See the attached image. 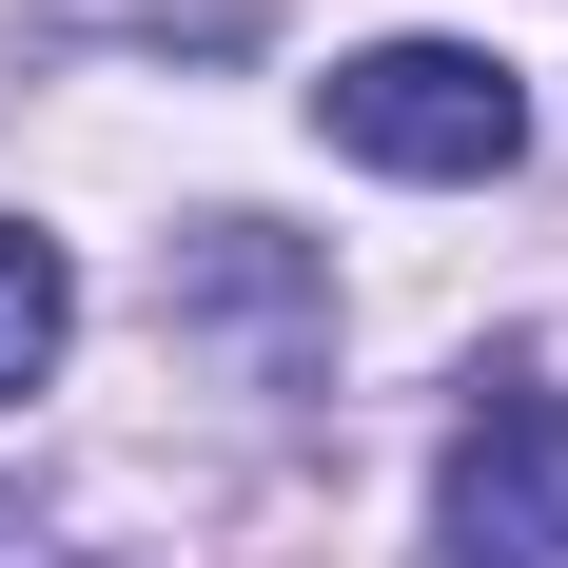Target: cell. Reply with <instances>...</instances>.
Returning a JSON list of instances; mask_svg holds the SVG:
<instances>
[{
  "label": "cell",
  "instance_id": "1",
  "mask_svg": "<svg viewBox=\"0 0 568 568\" xmlns=\"http://www.w3.org/2000/svg\"><path fill=\"white\" fill-rule=\"evenodd\" d=\"M314 138H334L353 176H432V196H470V176L529 158V79L490 40H353L334 79H314Z\"/></svg>",
  "mask_w": 568,
  "mask_h": 568
},
{
  "label": "cell",
  "instance_id": "2",
  "mask_svg": "<svg viewBox=\"0 0 568 568\" xmlns=\"http://www.w3.org/2000/svg\"><path fill=\"white\" fill-rule=\"evenodd\" d=\"M432 568H568V373L490 353L432 452Z\"/></svg>",
  "mask_w": 568,
  "mask_h": 568
},
{
  "label": "cell",
  "instance_id": "3",
  "mask_svg": "<svg viewBox=\"0 0 568 568\" xmlns=\"http://www.w3.org/2000/svg\"><path fill=\"white\" fill-rule=\"evenodd\" d=\"M158 314H176V334H255V393H294V353H314V275H294L255 216H196V235H176Z\"/></svg>",
  "mask_w": 568,
  "mask_h": 568
},
{
  "label": "cell",
  "instance_id": "4",
  "mask_svg": "<svg viewBox=\"0 0 568 568\" xmlns=\"http://www.w3.org/2000/svg\"><path fill=\"white\" fill-rule=\"evenodd\" d=\"M59 334H79V255H59L40 216H0V412L59 373Z\"/></svg>",
  "mask_w": 568,
  "mask_h": 568
}]
</instances>
